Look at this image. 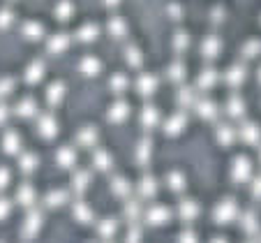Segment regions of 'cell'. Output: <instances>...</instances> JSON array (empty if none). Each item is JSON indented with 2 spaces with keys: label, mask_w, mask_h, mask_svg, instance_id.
<instances>
[{
  "label": "cell",
  "mask_w": 261,
  "mask_h": 243,
  "mask_svg": "<svg viewBox=\"0 0 261 243\" xmlns=\"http://www.w3.org/2000/svg\"><path fill=\"white\" fill-rule=\"evenodd\" d=\"M236 218H238V204L233 199H222L215 206V211H213V220L217 225H229Z\"/></svg>",
  "instance_id": "1"
},
{
  "label": "cell",
  "mask_w": 261,
  "mask_h": 243,
  "mask_svg": "<svg viewBox=\"0 0 261 243\" xmlns=\"http://www.w3.org/2000/svg\"><path fill=\"white\" fill-rule=\"evenodd\" d=\"M231 181L233 183H250L252 181V160L238 155L231 162Z\"/></svg>",
  "instance_id": "2"
},
{
  "label": "cell",
  "mask_w": 261,
  "mask_h": 243,
  "mask_svg": "<svg viewBox=\"0 0 261 243\" xmlns=\"http://www.w3.org/2000/svg\"><path fill=\"white\" fill-rule=\"evenodd\" d=\"M146 223L153 225V227H162V225L169 223V218H171V213H169V208L162 206V204H155V206H148L146 208Z\"/></svg>",
  "instance_id": "3"
},
{
  "label": "cell",
  "mask_w": 261,
  "mask_h": 243,
  "mask_svg": "<svg viewBox=\"0 0 261 243\" xmlns=\"http://www.w3.org/2000/svg\"><path fill=\"white\" fill-rule=\"evenodd\" d=\"M238 137L243 139V144L256 146V144H261V128L256 123H252V120H245V123L238 128Z\"/></svg>",
  "instance_id": "4"
},
{
  "label": "cell",
  "mask_w": 261,
  "mask_h": 243,
  "mask_svg": "<svg viewBox=\"0 0 261 243\" xmlns=\"http://www.w3.org/2000/svg\"><path fill=\"white\" fill-rule=\"evenodd\" d=\"M178 215H180V220H185V223H192V220H197L199 215H201V206H199V202H194V199H182L180 206H178Z\"/></svg>",
  "instance_id": "5"
},
{
  "label": "cell",
  "mask_w": 261,
  "mask_h": 243,
  "mask_svg": "<svg viewBox=\"0 0 261 243\" xmlns=\"http://www.w3.org/2000/svg\"><path fill=\"white\" fill-rule=\"evenodd\" d=\"M37 132H40L42 139H54L56 134H58V120L51 114L40 116V120H37Z\"/></svg>",
  "instance_id": "6"
},
{
  "label": "cell",
  "mask_w": 261,
  "mask_h": 243,
  "mask_svg": "<svg viewBox=\"0 0 261 243\" xmlns=\"http://www.w3.org/2000/svg\"><path fill=\"white\" fill-rule=\"evenodd\" d=\"M3 151H5L7 155H19V151H21V134L16 132V130H7V132L3 134Z\"/></svg>",
  "instance_id": "7"
},
{
  "label": "cell",
  "mask_w": 261,
  "mask_h": 243,
  "mask_svg": "<svg viewBox=\"0 0 261 243\" xmlns=\"http://www.w3.org/2000/svg\"><path fill=\"white\" fill-rule=\"evenodd\" d=\"M129 116V104L127 102H116L109 107L107 111V120L109 123H125Z\"/></svg>",
  "instance_id": "8"
},
{
  "label": "cell",
  "mask_w": 261,
  "mask_h": 243,
  "mask_svg": "<svg viewBox=\"0 0 261 243\" xmlns=\"http://www.w3.org/2000/svg\"><path fill=\"white\" fill-rule=\"evenodd\" d=\"M139 120H141V125L146 130L158 128V123H160V109H158V107H153V104H146V107L141 109V114H139Z\"/></svg>",
  "instance_id": "9"
},
{
  "label": "cell",
  "mask_w": 261,
  "mask_h": 243,
  "mask_svg": "<svg viewBox=\"0 0 261 243\" xmlns=\"http://www.w3.org/2000/svg\"><path fill=\"white\" fill-rule=\"evenodd\" d=\"M42 227V213L35 211V208H28V215L23 220V234L25 236H35Z\"/></svg>",
  "instance_id": "10"
},
{
  "label": "cell",
  "mask_w": 261,
  "mask_h": 243,
  "mask_svg": "<svg viewBox=\"0 0 261 243\" xmlns=\"http://www.w3.org/2000/svg\"><path fill=\"white\" fill-rule=\"evenodd\" d=\"M137 192H139V197H143V199L155 197V195H158V179H153L150 174H146V176L139 181Z\"/></svg>",
  "instance_id": "11"
},
{
  "label": "cell",
  "mask_w": 261,
  "mask_h": 243,
  "mask_svg": "<svg viewBox=\"0 0 261 243\" xmlns=\"http://www.w3.org/2000/svg\"><path fill=\"white\" fill-rule=\"evenodd\" d=\"M56 162L63 169H72L74 162H76V151H74L72 146H60V149L56 151Z\"/></svg>",
  "instance_id": "12"
},
{
  "label": "cell",
  "mask_w": 261,
  "mask_h": 243,
  "mask_svg": "<svg viewBox=\"0 0 261 243\" xmlns=\"http://www.w3.org/2000/svg\"><path fill=\"white\" fill-rule=\"evenodd\" d=\"M185 123H188V120H185V114L178 111V114H173V116H169L167 118V123H164V132H167L169 137H176V134L182 132Z\"/></svg>",
  "instance_id": "13"
},
{
  "label": "cell",
  "mask_w": 261,
  "mask_h": 243,
  "mask_svg": "<svg viewBox=\"0 0 261 243\" xmlns=\"http://www.w3.org/2000/svg\"><path fill=\"white\" fill-rule=\"evenodd\" d=\"M35 199H37V195H35V188L33 185H21L19 190H16V204H21L23 208H33L35 206Z\"/></svg>",
  "instance_id": "14"
},
{
  "label": "cell",
  "mask_w": 261,
  "mask_h": 243,
  "mask_svg": "<svg viewBox=\"0 0 261 243\" xmlns=\"http://www.w3.org/2000/svg\"><path fill=\"white\" fill-rule=\"evenodd\" d=\"M215 137H217V141H220L222 146H231L233 141H236V137H238V130L233 128V125H217V132H215Z\"/></svg>",
  "instance_id": "15"
},
{
  "label": "cell",
  "mask_w": 261,
  "mask_h": 243,
  "mask_svg": "<svg viewBox=\"0 0 261 243\" xmlns=\"http://www.w3.org/2000/svg\"><path fill=\"white\" fill-rule=\"evenodd\" d=\"M72 213H74V218L79 220L81 225H90V223H93V208H90L86 202H76V204H74Z\"/></svg>",
  "instance_id": "16"
},
{
  "label": "cell",
  "mask_w": 261,
  "mask_h": 243,
  "mask_svg": "<svg viewBox=\"0 0 261 243\" xmlns=\"http://www.w3.org/2000/svg\"><path fill=\"white\" fill-rule=\"evenodd\" d=\"M111 192H114L116 197H120V199H127L129 192H132L129 181L125 179V176H114V179H111Z\"/></svg>",
  "instance_id": "17"
},
{
  "label": "cell",
  "mask_w": 261,
  "mask_h": 243,
  "mask_svg": "<svg viewBox=\"0 0 261 243\" xmlns=\"http://www.w3.org/2000/svg\"><path fill=\"white\" fill-rule=\"evenodd\" d=\"M16 116H21V118H33L35 114H37V104H35V100H30V98H25V100H21L19 104H16Z\"/></svg>",
  "instance_id": "18"
},
{
  "label": "cell",
  "mask_w": 261,
  "mask_h": 243,
  "mask_svg": "<svg viewBox=\"0 0 261 243\" xmlns=\"http://www.w3.org/2000/svg\"><path fill=\"white\" fill-rule=\"evenodd\" d=\"M93 162L99 172H111V169H114V158H111L109 151H97L95 158H93Z\"/></svg>",
  "instance_id": "19"
},
{
  "label": "cell",
  "mask_w": 261,
  "mask_h": 243,
  "mask_svg": "<svg viewBox=\"0 0 261 243\" xmlns=\"http://www.w3.org/2000/svg\"><path fill=\"white\" fill-rule=\"evenodd\" d=\"M95 141H97V132H95V128H81L79 134H76V144L84 146V149H90Z\"/></svg>",
  "instance_id": "20"
},
{
  "label": "cell",
  "mask_w": 261,
  "mask_h": 243,
  "mask_svg": "<svg viewBox=\"0 0 261 243\" xmlns=\"http://www.w3.org/2000/svg\"><path fill=\"white\" fill-rule=\"evenodd\" d=\"M194 109H197V114L201 116L203 120H213L217 116V107L211 102V100H203V102L194 104Z\"/></svg>",
  "instance_id": "21"
},
{
  "label": "cell",
  "mask_w": 261,
  "mask_h": 243,
  "mask_svg": "<svg viewBox=\"0 0 261 243\" xmlns=\"http://www.w3.org/2000/svg\"><path fill=\"white\" fill-rule=\"evenodd\" d=\"M243 114H245V104H243L241 98L233 95V98L227 102V116L229 118H243Z\"/></svg>",
  "instance_id": "22"
},
{
  "label": "cell",
  "mask_w": 261,
  "mask_h": 243,
  "mask_svg": "<svg viewBox=\"0 0 261 243\" xmlns=\"http://www.w3.org/2000/svg\"><path fill=\"white\" fill-rule=\"evenodd\" d=\"M90 185V174L88 172H76L72 176V188L74 192H86Z\"/></svg>",
  "instance_id": "23"
},
{
  "label": "cell",
  "mask_w": 261,
  "mask_h": 243,
  "mask_svg": "<svg viewBox=\"0 0 261 243\" xmlns=\"http://www.w3.org/2000/svg\"><path fill=\"white\" fill-rule=\"evenodd\" d=\"M37 162H40V160H37V155L35 153H23L19 158V169L23 174H33L35 169H37Z\"/></svg>",
  "instance_id": "24"
},
{
  "label": "cell",
  "mask_w": 261,
  "mask_h": 243,
  "mask_svg": "<svg viewBox=\"0 0 261 243\" xmlns=\"http://www.w3.org/2000/svg\"><path fill=\"white\" fill-rule=\"evenodd\" d=\"M155 88H158V84H155V79H150L148 75L141 77V79H139V84H137V90L143 95V98H150Z\"/></svg>",
  "instance_id": "25"
},
{
  "label": "cell",
  "mask_w": 261,
  "mask_h": 243,
  "mask_svg": "<svg viewBox=\"0 0 261 243\" xmlns=\"http://www.w3.org/2000/svg\"><path fill=\"white\" fill-rule=\"evenodd\" d=\"M150 149H153V144H150V139H141L137 146V160L141 164H146L148 160H150Z\"/></svg>",
  "instance_id": "26"
},
{
  "label": "cell",
  "mask_w": 261,
  "mask_h": 243,
  "mask_svg": "<svg viewBox=\"0 0 261 243\" xmlns=\"http://www.w3.org/2000/svg\"><path fill=\"white\" fill-rule=\"evenodd\" d=\"M97 232H99V236L102 238H114V234L118 232V225H116V220H102L99 223V227H97Z\"/></svg>",
  "instance_id": "27"
},
{
  "label": "cell",
  "mask_w": 261,
  "mask_h": 243,
  "mask_svg": "<svg viewBox=\"0 0 261 243\" xmlns=\"http://www.w3.org/2000/svg\"><path fill=\"white\" fill-rule=\"evenodd\" d=\"M167 183H169V188H171V192H182V190H185V179H182L180 172H171V174H169Z\"/></svg>",
  "instance_id": "28"
},
{
  "label": "cell",
  "mask_w": 261,
  "mask_h": 243,
  "mask_svg": "<svg viewBox=\"0 0 261 243\" xmlns=\"http://www.w3.org/2000/svg\"><path fill=\"white\" fill-rule=\"evenodd\" d=\"M241 223H243V229H245V232H250V234H254L256 229H259V220H256L254 213H245L241 218Z\"/></svg>",
  "instance_id": "29"
},
{
  "label": "cell",
  "mask_w": 261,
  "mask_h": 243,
  "mask_svg": "<svg viewBox=\"0 0 261 243\" xmlns=\"http://www.w3.org/2000/svg\"><path fill=\"white\" fill-rule=\"evenodd\" d=\"M65 202H67V195H65V192H60V190H56V192H51L49 197H46V204H49L51 208H56V206H63Z\"/></svg>",
  "instance_id": "30"
},
{
  "label": "cell",
  "mask_w": 261,
  "mask_h": 243,
  "mask_svg": "<svg viewBox=\"0 0 261 243\" xmlns=\"http://www.w3.org/2000/svg\"><path fill=\"white\" fill-rule=\"evenodd\" d=\"M10 213H12V202L5 197H0V220L10 218Z\"/></svg>",
  "instance_id": "31"
},
{
  "label": "cell",
  "mask_w": 261,
  "mask_h": 243,
  "mask_svg": "<svg viewBox=\"0 0 261 243\" xmlns=\"http://www.w3.org/2000/svg\"><path fill=\"white\" fill-rule=\"evenodd\" d=\"M178 243H199V236L192 229H185V232H180V236H178Z\"/></svg>",
  "instance_id": "32"
},
{
  "label": "cell",
  "mask_w": 261,
  "mask_h": 243,
  "mask_svg": "<svg viewBox=\"0 0 261 243\" xmlns=\"http://www.w3.org/2000/svg\"><path fill=\"white\" fill-rule=\"evenodd\" d=\"M60 100H63V86H54V88L49 90V102L51 104H58Z\"/></svg>",
  "instance_id": "33"
},
{
  "label": "cell",
  "mask_w": 261,
  "mask_h": 243,
  "mask_svg": "<svg viewBox=\"0 0 261 243\" xmlns=\"http://www.w3.org/2000/svg\"><path fill=\"white\" fill-rule=\"evenodd\" d=\"M10 181H12L10 169H7V167H0V190H5L7 185H10Z\"/></svg>",
  "instance_id": "34"
},
{
  "label": "cell",
  "mask_w": 261,
  "mask_h": 243,
  "mask_svg": "<svg viewBox=\"0 0 261 243\" xmlns=\"http://www.w3.org/2000/svg\"><path fill=\"white\" fill-rule=\"evenodd\" d=\"M125 213L129 215V220L139 218V213H141V208H139L137 202H127V206H125Z\"/></svg>",
  "instance_id": "35"
},
{
  "label": "cell",
  "mask_w": 261,
  "mask_h": 243,
  "mask_svg": "<svg viewBox=\"0 0 261 243\" xmlns=\"http://www.w3.org/2000/svg\"><path fill=\"white\" fill-rule=\"evenodd\" d=\"M125 243H141V232H139L137 227H132L127 234V238H125Z\"/></svg>",
  "instance_id": "36"
},
{
  "label": "cell",
  "mask_w": 261,
  "mask_h": 243,
  "mask_svg": "<svg viewBox=\"0 0 261 243\" xmlns=\"http://www.w3.org/2000/svg\"><path fill=\"white\" fill-rule=\"evenodd\" d=\"M252 195H254L256 199H261V176L252 179Z\"/></svg>",
  "instance_id": "37"
},
{
  "label": "cell",
  "mask_w": 261,
  "mask_h": 243,
  "mask_svg": "<svg viewBox=\"0 0 261 243\" xmlns=\"http://www.w3.org/2000/svg\"><path fill=\"white\" fill-rule=\"evenodd\" d=\"M199 84H201L203 88H208V86H213V84H215V72H213V75H211V72H206V75H201V81H199Z\"/></svg>",
  "instance_id": "38"
},
{
  "label": "cell",
  "mask_w": 261,
  "mask_h": 243,
  "mask_svg": "<svg viewBox=\"0 0 261 243\" xmlns=\"http://www.w3.org/2000/svg\"><path fill=\"white\" fill-rule=\"evenodd\" d=\"M125 86H127V81H125V77H123V75H116V79H114V88H116V90H118V88L123 90Z\"/></svg>",
  "instance_id": "39"
},
{
  "label": "cell",
  "mask_w": 261,
  "mask_h": 243,
  "mask_svg": "<svg viewBox=\"0 0 261 243\" xmlns=\"http://www.w3.org/2000/svg\"><path fill=\"white\" fill-rule=\"evenodd\" d=\"M10 118V109H7V104H0V125L5 123Z\"/></svg>",
  "instance_id": "40"
},
{
  "label": "cell",
  "mask_w": 261,
  "mask_h": 243,
  "mask_svg": "<svg viewBox=\"0 0 261 243\" xmlns=\"http://www.w3.org/2000/svg\"><path fill=\"white\" fill-rule=\"evenodd\" d=\"M12 90V81H3V84H0V98H3V95H7Z\"/></svg>",
  "instance_id": "41"
},
{
  "label": "cell",
  "mask_w": 261,
  "mask_h": 243,
  "mask_svg": "<svg viewBox=\"0 0 261 243\" xmlns=\"http://www.w3.org/2000/svg\"><path fill=\"white\" fill-rule=\"evenodd\" d=\"M211 243H227V238H213Z\"/></svg>",
  "instance_id": "42"
}]
</instances>
